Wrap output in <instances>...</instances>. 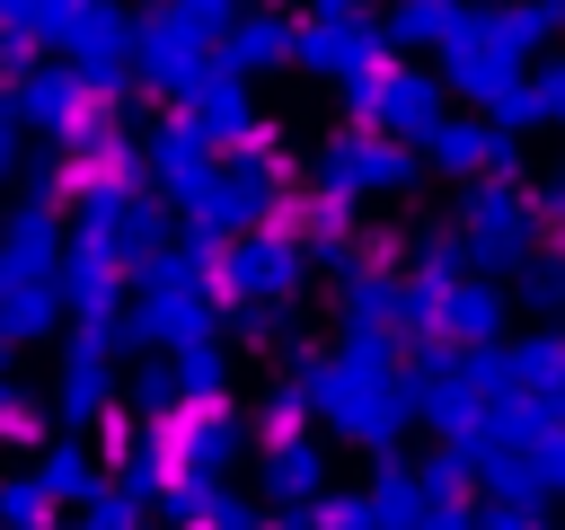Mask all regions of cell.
I'll return each mask as SVG.
<instances>
[{
  "label": "cell",
  "instance_id": "6da1fadb",
  "mask_svg": "<svg viewBox=\"0 0 565 530\" xmlns=\"http://www.w3.org/2000/svg\"><path fill=\"white\" fill-rule=\"evenodd\" d=\"M9 80H18V115H26V124H44V132H62V141L88 132V71H79V62H71V71L26 62V71H9Z\"/></svg>",
  "mask_w": 565,
  "mask_h": 530
},
{
  "label": "cell",
  "instance_id": "7a4b0ae2",
  "mask_svg": "<svg viewBox=\"0 0 565 530\" xmlns=\"http://www.w3.org/2000/svg\"><path fill=\"white\" fill-rule=\"evenodd\" d=\"M124 44H132V26H124V9H106V0H88V9L71 18V35H62V53L88 71V88H115V80H124Z\"/></svg>",
  "mask_w": 565,
  "mask_h": 530
},
{
  "label": "cell",
  "instance_id": "3957f363",
  "mask_svg": "<svg viewBox=\"0 0 565 530\" xmlns=\"http://www.w3.org/2000/svg\"><path fill=\"white\" fill-rule=\"evenodd\" d=\"M53 309H62V283H53V274L9 283V292H0V344H35V336L53 327Z\"/></svg>",
  "mask_w": 565,
  "mask_h": 530
},
{
  "label": "cell",
  "instance_id": "277c9868",
  "mask_svg": "<svg viewBox=\"0 0 565 530\" xmlns=\"http://www.w3.org/2000/svg\"><path fill=\"white\" fill-rule=\"evenodd\" d=\"M53 424H62V433L106 424V371H97L88 353H71V362H62V380H53Z\"/></svg>",
  "mask_w": 565,
  "mask_h": 530
},
{
  "label": "cell",
  "instance_id": "5b68a950",
  "mask_svg": "<svg viewBox=\"0 0 565 530\" xmlns=\"http://www.w3.org/2000/svg\"><path fill=\"white\" fill-rule=\"evenodd\" d=\"M0 239H9V247H18V256H26L35 274H62V265H53L62 230H53V203H44V194H26V203L9 212V230H0Z\"/></svg>",
  "mask_w": 565,
  "mask_h": 530
},
{
  "label": "cell",
  "instance_id": "8992f818",
  "mask_svg": "<svg viewBox=\"0 0 565 530\" xmlns=\"http://www.w3.org/2000/svg\"><path fill=\"white\" fill-rule=\"evenodd\" d=\"M35 468H44V486H53L62 504H88V495L106 486V477H97V459H88L71 433H62V442H44V459H35Z\"/></svg>",
  "mask_w": 565,
  "mask_h": 530
},
{
  "label": "cell",
  "instance_id": "52a82bcc",
  "mask_svg": "<svg viewBox=\"0 0 565 530\" xmlns=\"http://www.w3.org/2000/svg\"><path fill=\"white\" fill-rule=\"evenodd\" d=\"M62 512V495L44 486V468H18V477H0V521H53Z\"/></svg>",
  "mask_w": 565,
  "mask_h": 530
},
{
  "label": "cell",
  "instance_id": "ba28073f",
  "mask_svg": "<svg viewBox=\"0 0 565 530\" xmlns=\"http://www.w3.org/2000/svg\"><path fill=\"white\" fill-rule=\"evenodd\" d=\"M177 451H185L194 468H221V459H230V424H221V415H185V424H177Z\"/></svg>",
  "mask_w": 565,
  "mask_h": 530
},
{
  "label": "cell",
  "instance_id": "9c48e42d",
  "mask_svg": "<svg viewBox=\"0 0 565 530\" xmlns=\"http://www.w3.org/2000/svg\"><path fill=\"white\" fill-rule=\"evenodd\" d=\"M132 512H141V486H132V477H124V486H97V495H88V521H106V530H124Z\"/></svg>",
  "mask_w": 565,
  "mask_h": 530
},
{
  "label": "cell",
  "instance_id": "30bf717a",
  "mask_svg": "<svg viewBox=\"0 0 565 530\" xmlns=\"http://www.w3.org/2000/svg\"><path fill=\"white\" fill-rule=\"evenodd\" d=\"M106 344H115V318H106V309L88 300V318L71 327V353H88V362H106Z\"/></svg>",
  "mask_w": 565,
  "mask_h": 530
},
{
  "label": "cell",
  "instance_id": "8fae6325",
  "mask_svg": "<svg viewBox=\"0 0 565 530\" xmlns=\"http://www.w3.org/2000/svg\"><path fill=\"white\" fill-rule=\"evenodd\" d=\"M18 398H26V389H18V380H9V371H0V424H9V415H18Z\"/></svg>",
  "mask_w": 565,
  "mask_h": 530
}]
</instances>
